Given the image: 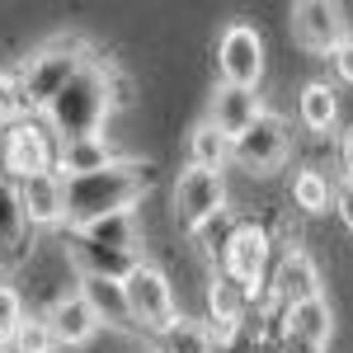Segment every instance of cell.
I'll use <instances>...</instances> for the list:
<instances>
[{
    "instance_id": "1",
    "label": "cell",
    "mask_w": 353,
    "mask_h": 353,
    "mask_svg": "<svg viewBox=\"0 0 353 353\" xmlns=\"http://www.w3.org/2000/svg\"><path fill=\"white\" fill-rule=\"evenodd\" d=\"M151 189V165H132V161H113L94 174L66 179V221L90 226L104 221L113 212H132V203Z\"/></svg>"
},
{
    "instance_id": "2",
    "label": "cell",
    "mask_w": 353,
    "mask_h": 353,
    "mask_svg": "<svg viewBox=\"0 0 353 353\" xmlns=\"http://www.w3.org/2000/svg\"><path fill=\"white\" fill-rule=\"evenodd\" d=\"M109 109H113L109 71H99V66H90V61H85L81 71H76V81L66 85V90H61L43 113H48V123H52L66 141H81V137H99Z\"/></svg>"
},
{
    "instance_id": "3",
    "label": "cell",
    "mask_w": 353,
    "mask_h": 353,
    "mask_svg": "<svg viewBox=\"0 0 353 353\" xmlns=\"http://www.w3.org/2000/svg\"><path fill=\"white\" fill-rule=\"evenodd\" d=\"M76 52H81V43H76V38H57V43H48L43 52L28 61V71L19 76L24 90H28V104L48 109L57 94L76 81V71L85 66V57H76Z\"/></svg>"
},
{
    "instance_id": "4",
    "label": "cell",
    "mask_w": 353,
    "mask_h": 353,
    "mask_svg": "<svg viewBox=\"0 0 353 353\" xmlns=\"http://www.w3.org/2000/svg\"><path fill=\"white\" fill-rule=\"evenodd\" d=\"M123 297H128V311H132V321L141 330H165L174 325L179 316H174V292H170V278H165L156 264H137L128 278H123Z\"/></svg>"
},
{
    "instance_id": "5",
    "label": "cell",
    "mask_w": 353,
    "mask_h": 353,
    "mask_svg": "<svg viewBox=\"0 0 353 353\" xmlns=\"http://www.w3.org/2000/svg\"><path fill=\"white\" fill-rule=\"evenodd\" d=\"M226 208V179H221V170H198L189 165L184 174H179V184H174V212L179 221L198 231L203 221H212Z\"/></svg>"
},
{
    "instance_id": "6",
    "label": "cell",
    "mask_w": 353,
    "mask_h": 353,
    "mask_svg": "<svg viewBox=\"0 0 353 353\" xmlns=\"http://www.w3.org/2000/svg\"><path fill=\"white\" fill-rule=\"evenodd\" d=\"M217 66L226 85H241V90H254L259 76H264V43L250 24H231L217 43Z\"/></svg>"
},
{
    "instance_id": "7",
    "label": "cell",
    "mask_w": 353,
    "mask_h": 353,
    "mask_svg": "<svg viewBox=\"0 0 353 353\" xmlns=\"http://www.w3.org/2000/svg\"><path fill=\"white\" fill-rule=\"evenodd\" d=\"M231 156H236L250 174H273L278 165L288 161V128H283V118L264 113L245 137L231 141Z\"/></svg>"
},
{
    "instance_id": "8",
    "label": "cell",
    "mask_w": 353,
    "mask_h": 353,
    "mask_svg": "<svg viewBox=\"0 0 353 353\" xmlns=\"http://www.w3.org/2000/svg\"><path fill=\"white\" fill-rule=\"evenodd\" d=\"M292 33L311 52H334L349 38V19L330 0H301V5H292Z\"/></svg>"
},
{
    "instance_id": "9",
    "label": "cell",
    "mask_w": 353,
    "mask_h": 353,
    "mask_svg": "<svg viewBox=\"0 0 353 353\" xmlns=\"http://www.w3.org/2000/svg\"><path fill=\"white\" fill-rule=\"evenodd\" d=\"M0 161H5L10 174L33 179V174L52 170V141H48V132H43L38 123H10L5 146H0Z\"/></svg>"
},
{
    "instance_id": "10",
    "label": "cell",
    "mask_w": 353,
    "mask_h": 353,
    "mask_svg": "<svg viewBox=\"0 0 353 353\" xmlns=\"http://www.w3.org/2000/svg\"><path fill=\"white\" fill-rule=\"evenodd\" d=\"M259 118H264V109H259V94H254V90H241V85H226V81L217 85L212 109H208V123H212L226 141L245 137Z\"/></svg>"
},
{
    "instance_id": "11",
    "label": "cell",
    "mask_w": 353,
    "mask_h": 353,
    "mask_svg": "<svg viewBox=\"0 0 353 353\" xmlns=\"http://www.w3.org/2000/svg\"><path fill=\"white\" fill-rule=\"evenodd\" d=\"M19 208H24V221H33V226H57L66 217V179L57 170L19 179Z\"/></svg>"
},
{
    "instance_id": "12",
    "label": "cell",
    "mask_w": 353,
    "mask_h": 353,
    "mask_svg": "<svg viewBox=\"0 0 353 353\" xmlns=\"http://www.w3.org/2000/svg\"><path fill=\"white\" fill-rule=\"evenodd\" d=\"M264 264H269V236L259 226H236L231 241H226V273L241 288H250V283L264 278Z\"/></svg>"
},
{
    "instance_id": "13",
    "label": "cell",
    "mask_w": 353,
    "mask_h": 353,
    "mask_svg": "<svg viewBox=\"0 0 353 353\" xmlns=\"http://www.w3.org/2000/svg\"><path fill=\"white\" fill-rule=\"evenodd\" d=\"M52 334H57V344H90L94 339V330H99V316H94V306L81 297V292H71V297H61L52 306Z\"/></svg>"
},
{
    "instance_id": "14",
    "label": "cell",
    "mask_w": 353,
    "mask_h": 353,
    "mask_svg": "<svg viewBox=\"0 0 353 353\" xmlns=\"http://www.w3.org/2000/svg\"><path fill=\"white\" fill-rule=\"evenodd\" d=\"M81 297L94 306V316H99V321H109V325H118V330H137V321H132V311H128V297H123V283H118V278L85 273Z\"/></svg>"
},
{
    "instance_id": "15",
    "label": "cell",
    "mask_w": 353,
    "mask_h": 353,
    "mask_svg": "<svg viewBox=\"0 0 353 353\" xmlns=\"http://www.w3.org/2000/svg\"><path fill=\"white\" fill-rule=\"evenodd\" d=\"M104 165H113V151L104 141V132L81 137V141H61V151H57V174L61 179H81V174H94Z\"/></svg>"
},
{
    "instance_id": "16",
    "label": "cell",
    "mask_w": 353,
    "mask_h": 353,
    "mask_svg": "<svg viewBox=\"0 0 353 353\" xmlns=\"http://www.w3.org/2000/svg\"><path fill=\"white\" fill-rule=\"evenodd\" d=\"M278 297L288 301V306H301V301L321 297V269L311 264V254L292 250L283 259V269H278Z\"/></svg>"
},
{
    "instance_id": "17",
    "label": "cell",
    "mask_w": 353,
    "mask_h": 353,
    "mask_svg": "<svg viewBox=\"0 0 353 353\" xmlns=\"http://www.w3.org/2000/svg\"><path fill=\"white\" fill-rule=\"evenodd\" d=\"M81 241L99 245V250H113V254H132V259H137L141 231H137L132 212H113V217H104V221H90V226H81Z\"/></svg>"
},
{
    "instance_id": "18",
    "label": "cell",
    "mask_w": 353,
    "mask_h": 353,
    "mask_svg": "<svg viewBox=\"0 0 353 353\" xmlns=\"http://www.w3.org/2000/svg\"><path fill=\"white\" fill-rule=\"evenodd\" d=\"M288 334L301 339V344H316V349H325L330 334H334V316H330V301L316 297V301H301L288 311Z\"/></svg>"
},
{
    "instance_id": "19",
    "label": "cell",
    "mask_w": 353,
    "mask_h": 353,
    "mask_svg": "<svg viewBox=\"0 0 353 353\" xmlns=\"http://www.w3.org/2000/svg\"><path fill=\"white\" fill-rule=\"evenodd\" d=\"M297 113H301V123H306L311 132H330L334 118H339V99H334V90H330L325 81H311L297 99Z\"/></svg>"
},
{
    "instance_id": "20",
    "label": "cell",
    "mask_w": 353,
    "mask_h": 353,
    "mask_svg": "<svg viewBox=\"0 0 353 353\" xmlns=\"http://www.w3.org/2000/svg\"><path fill=\"white\" fill-rule=\"evenodd\" d=\"M208 306H212V321H217L221 334H231V330L241 325V311H245V288L236 278H217L212 288H208Z\"/></svg>"
},
{
    "instance_id": "21",
    "label": "cell",
    "mask_w": 353,
    "mask_h": 353,
    "mask_svg": "<svg viewBox=\"0 0 353 353\" xmlns=\"http://www.w3.org/2000/svg\"><path fill=\"white\" fill-rule=\"evenodd\" d=\"M231 156V141L212 128V123H203V128H193L189 137V161L198 165V170H221V161Z\"/></svg>"
},
{
    "instance_id": "22",
    "label": "cell",
    "mask_w": 353,
    "mask_h": 353,
    "mask_svg": "<svg viewBox=\"0 0 353 353\" xmlns=\"http://www.w3.org/2000/svg\"><path fill=\"white\" fill-rule=\"evenodd\" d=\"M161 353H212V334H208V325L179 316V321L161 334Z\"/></svg>"
},
{
    "instance_id": "23",
    "label": "cell",
    "mask_w": 353,
    "mask_h": 353,
    "mask_svg": "<svg viewBox=\"0 0 353 353\" xmlns=\"http://www.w3.org/2000/svg\"><path fill=\"white\" fill-rule=\"evenodd\" d=\"M10 349H14V353H52V349H57L52 321H43V316H24V325L14 330Z\"/></svg>"
},
{
    "instance_id": "24",
    "label": "cell",
    "mask_w": 353,
    "mask_h": 353,
    "mask_svg": "<svg viewBox=\"0 0 353 353\" xmlns=\"http://www.w3.org/2000/svg\"><path fill=\"white\" fill-rule=\"evenodd\" d=\"M292 198H297L301 212H325V208H330V184H325V174L301 170L297 184H292Z\"/></svg>"
},
{
    "instance_id": "25",
    "label": "cell",
    "mask_w": 353,
    "mask_h": 353,
    "mask_svg": "<svg viewBox=\"0 0 353 353\" xmlns=\"http://www.w3.org/2000/svg\"><path fill=\"white\" fill-rule=\"evenodd\" d=\"M24 226V208H19V189H5L0 184V245H14Z\"/></svg>"
},
{
    "instance_id": "26",
    "label": "cell",
    "mask_w": 353,
    "mask_h": 353,
    "mask_svg": "<svg viewBox=\"0 0 353 353\" xmlns=\"http://www.w3.org/2000/svg\"><path fill=\"white\" fill-rule=\"evenodd\" d=\"M19 325H24V297H19L10 283H0V344L14 339Z\"/></svg>"
},
{
    "instance_id": "27",
    "label": "cell",
    "mask_w": 353,
    "mask_h": 353,
    "mask_svg": "<svg viewBox=\"0 0 353 353\" xmlns=\"http://www.w3.org/2000/svg\"><path fill=\"white\" fill-rule=\"evenodd\" d=\"M24 109H28L24 81H0V118H19Z\"/></svg>"
},
{
    "instance_id": "28",
    "label": "cell",
    "mask_w": 353,
    "mask_h": 353,
    "mask_svg": "<svg viewBox=\"0 0 353 353\" xmlns=\"http://www.w3.org/2000/svg\"><path fill=\"white\" fill-rule=\"evenodd\" d=\"M330 61H334V71H339V81L353 85V38H344L334 52H330Z\"/></svg>"
},
{
    "instance_id": "29",
    "label": "cell",
    "mask_w": 353,
    "mask_h": 353,
    "mask_svg": "<svg viewBox=\"0 0 353 353\" xmlns=\"http://www.w3.org/2000/svg\"><path fill=\"white\" fill-rule=\"evenodd\" d=\"M334 208H339V217H344V226L353 231V184H344V189L334 193Z\"/></svg>"
},
{
    "instance_id": "30",
    "label": "cell",
    "mask_w": 353,
    "mask_h": 353,
    "mask_svg": "<svg viewBox=\"0 0 353 353\" xmlns=\"http://www.w3.org/2000/svg\"><path fill=\"white\" fill-rule=\"evenodd\" d=\"M339 170H344V184H353V132H344L339 141Z\"/></svg>"
},
{
    "instance_id": "31",
    "label": "cell",
    "mask_w": 353,
    "mask_h": 353,
    "mask_svg": "<svg viewBox=\"0 0 353 353\" xmlns=\"http://www.w3.org/2000/svg\"><path fill=\"white\" fill-rule=\"evenodd\" d=\"M109 90H113V104H128L132 99V85L123 81V76H113V71H109Z\"/></svg>"
},
{
    "instance_id": "32",
    "label": "cell",
    "mask_w": 353,
    "mask_h": 353,
    "mask_svg": "<svg viewBox=\"0 0 353 353\" xmlns=\"http://www.w3.org/2000/svg\"><path fill=\"white\" fill-rule=\"evenodd\" d=\"M283 353H325V349H316V344H301V339H292V334H288Z\"/></svg>"
},
{
    "instance_id": "33",
    "label": "cell",
    "mask_w": 353,
    "mask_h": 353,
    "mask_svg": "<svg viewBox=\"0 0 353 353\" xmlns=\"http://www.w3.org/2000/svg\"><path fill=\"white\" fill-rule=\"evenodd\" d=\"M0 353H14V349H10V344H0Z\"/></svg>"
}]
</instances>
